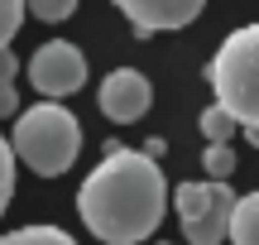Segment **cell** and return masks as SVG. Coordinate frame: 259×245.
Returning a JSON list of instances; mask_svg holds the SVG:
<instances>
[{
    "label": "cell",
    "mask_w": 259,
    "mask_h": 245,
    "mask_svg": "<svg viewBox=\"0 0 259 245\" xmlns=\"http://www.w3.org/2000/svg\"><path fill=\"white\" fill-rule=\"evenodd\" d=\"M87 231L106 245H139L158 231L168 212V178L154 159L125 144H106V159L87 173L77 192Z\"/></svg>",
    "instance_id": "obj_1"
},
{
    "label": "cell",
    "mask_w": 259,
    "mask_h": 245,
    "mask_svg": "<svg viewBox=\"0 0 259 245\" xmlns=\"http://www.w3.org/2000/svg\"><path fill=\"white\" fill-rule=\"evenodd\" d=\"M10 159L29 164L38 178H58L77 164L82 154V125L67 106L58 101H38V106H19L15 115V130H10Z\"/></svg>",
    "instance_id": "obj_2"
},
{
    "label": "cell",
    "mask_w": 259,
    "mask_h": 245,
    "mask_svg": "<svg viewBox=\"0 0 259 245\" xmlns=\"http://www.w3.org/2000/svg\"><path fill=\"white\" fill-rule=\"evenodd\" d=\"M206 82L216 92V106L250 135V144H259V29L254 24H240L221 44V53L206 67Z\"/></svg>",
    "instance_id": "obj_3"
},
{
    "label": "cell",
    "mask_w": 259,
    "mask_h": 245,
    "mask_svg": "<svg viewBox=\"0 0 259 245\" xmlns=\"http://www.w3.org/2000/svg\"><path fill=\"white\" fill-rule=\"evenodd\" d=\"M235 192L231 183H178L173 188V212L183 221L187 245H221L226 240V221H231Z\"/></svg>",
    "instance_id": "obj_4"
},
{
    "label": "cell",
    "mask_w": 259,
    "mask_h": 245,
    "mask_svg": "<svg viewBox=\"0 0 259 245\" xmlns=\"http://www.w3.org/2000/svg\"><path fill=\"white\" fill-rule=\"evenodd\" d=\"M29 82L53 101V96H72L87 82V53L67 38H48L34 58H29Z\"/></svg>",
    "instance_id": "obj_5"
},
{
    "label": "cell",
    "mask_w": 259,
    "mask_h": 245,
    "mask_svg": "<svg viewBox=\"0 0 259 245\" xmlns=\"http://www.w3.org/2000/svg\"><path fill=\"white\" fill-rule=\"evenodd\" d=\"M96 101H101V115H106V120L135 125L139 115L154 106V87H149V77L139 72V67H115V72L101 82Z\"/></svg>",
    "instance_id": "obj_6"
},
{
    "label": "cell",
    "mask_w": 259,
    "mask_h": 245,
    "mask_svg": "<svg viewBox=\"0 0 259 245\" xmlns=\"http://www.w3.org/2000/svg\"><path fill=\"white\" fill-rule=\"evenodd\" d=\"M120 15L144 34H158V29H183L192 19H202V0H120Z\"/></svg>",
    "instance_id": "obj_7"
},
{
    "label": "cell",
    "mask_w": 259,
    "mask_h": 245,
    "mask_svg": "<svg viewBox=\"0 0 259 245\" xmlns=\"http://www.w3.org/2000/svg\"><path fill=\"white\" fill-rule=\"evenodd\" d=\"M226 236L235 245H259V197H235L231 221H226Z\"/></svg>",
    "instance_id": "obj_8"
},
{
    "label": "cell",
    "mask_w": 259,
    "mask_h": 245,
    "mask_svg": "<svg viewBox=\"0 0 259 245\" xmlns=\"http://www.w3.org/2000/svg\"><path fill=\"white\" fill-rule=\"evenodd\" d=\"M0 245H77V240L58 226H19V231H5Z\"/></svg>",
    "instance_id": "obj_9"
},
{
    "label": "cell",
    "mask_w": 259,
    "mask_h": 245,
    "mask_svg": "<svg viewBox=\"0 0 259 245\" xmlns=\"http://www.w3.org/2000/svg\"><path fill=\"white\" fill-rule=\"evenodd\" d=\"M15 77H19V58L10 53V48H0V115H19Z\"/></svg>",
    "instance_id": "obj_10"
},
{
    "label": "cell",
    "mask_w": 259,
    "mask_h": 245,
    "mask_svg": "<svg viewBox=\"0 0 259 245\" xmlns=\"http://www.w3.org/2000/svg\"><path fill=\"white\" fill-rule=\"evenodd\" d=\"M235 130H240V125H235L221 106H206V111H202V135H206V144H231Z\"/></svg>",
    "instance_id": "obj_11"
},
{
    "label": "cell",
    "mask_w": 259,
    "mask_h": 245,
    "mask_svg": "<svg viewBox=\"0 0 259 245\" xmlns=\"http://www.w3.org/2000/svg\"><path fill=\"white\" fill-rule=\"evenodd\" d=\"M202 164H206V173H211V183H226V178L235 173V154H231V144H206Z\"/></svg>",
    "instance_id": "obj_12"
},
{
    "label": "cell",
    "mask_w": 259,
    "mask_h": 245,
    "mask_svg": "<svg viewBox=\"0 0 259 245\" xmlns=\"http://www.w3.org/2000/svg\"><path fill=\"white\" fill-rule=\"evenodd\" d=\"M24 15L58 24V19H72V15H77V5H72V0H29V5H24Z\"/></svg>",
    "instance_id": "obj_13"
},
{
    "label": "cell",
    "mask_w": 259,
    "mask_h": 245,
    "mask_svg": "<svg viewBox=\"0 0 259 245\" xmlns=\"http://www.w3.org/2000/svg\"><path fill=\"white\" fill-rule=\"evenodd\" d=\"M24 24V5L19 0H0V48H10V38Z\"/></svg>",
    "instance_id": "obj_14"
},
{
    "label": "cell",
    "mask_w": 259,
    "mask_h": 245,
    "mask_svg": "<svg viewBox=\"0 0 259 245\" xmlns=\"http://www.w3.org/2000/svg\"><path fill=\"white\" fill-rule=\"evenodd\" d=\"M10 192H15V159H10V144L0 135V212L10 207Z\"/></svg>",
    "instance_id": "obj_15"
},
{
    "label": "cell",
    "mask_w": 259,
    "mask_h": 245,
    "mask_svg": "<svg viewBox=\"0 0 259 245\" xmlns=\"http://www.w3.org/2000/svg\"><path fill=\"white\" fill-rule=\"evenodd\" d=\"M154 245H173V240H154Z\"/></svg>",
    "instance_id": "obj_16"
}]
</instances>
